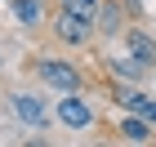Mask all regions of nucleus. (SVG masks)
Listing matches in <instances>:
<instances>
[{
	"label": "nucleus",
	"instance_id": "obj_1",
	"mask_svg": "<svg viewBox=\"0 0 156 147\" xmlns=\"http://www.w3.org/2000/svg\"><path fill=\"white\" fill-rule=\"evenodd\" d=\"M36 76L54 89V94H76V89H85V76L76 72L72 62H62V58H36Z\"/></svg>",
	"mask_w": 156,
	"mask_h": 147
},
{
	"label": "nucleus",
	"instance_id": "obj_2",
	"mask_svg": "<svg viewBox=\"0 0 156 147\" xmlns=\"http://www.w3.org/2000/svg\"><path fill=\"white\" fill-rule=\"evenodd\" d=\"M54 31H58L62 45H72V49H85L89 40H94V13H72V9H58V23H54Z\"/></svg>",
	"mask_w": 156,
	"mask_h": 147
},
{
	"label": "nucleus",
	"instance_id": "obj_3",
	"mask_svg": "<svg viewBox=\"0 0 156 147\" xmlns=\"http://www.w3.org/2000/svg\"><path fill=\"white\" fill-rule=\"evenodd\" d=\"M9 107H13V116L27 125V129H40V125H49V107H45V98L40 94H9Z\"/></svg>",
	"mask_w": 156,
	"mask_h": 147
},
{
	"label": "nucleus",
	"instance_id": "obj_4",
	"mask_svg": "<svg viewBox=\"0 0 156 147\" xmlns=\"http://www.w3.org/2000/svg\"><path fill=\"white\" fill-rule=\"evenodd\" d=\"M58 121L67 129H89L94 125V107H89V98H80V89L58 98Z\"/></svg>",
	"mask_w": 156,
	"mask_h": 147
},
{
	"label": "nucleus",
	"instance_id": "obj_5",
	"mask_svg": "<svg viewBox=\"0 0 156 147\" xmlns=\"http://www.w3.org/2000/svg\"><path fill=\"white\" fill-rule=\"evenodd\" d=\"M125 58L156 67V36H147L143 27H125Z\"/></svg>",
	"mask_w": 156,
	"mask_h": 147
},
{
	"label": "nucleus",
	"instance_id": "obj_6",
	"mask_svg": "<svg viewBox=\"0 0 156 147\" xmlns=\"http://www.w3.org/2000/svg\"><path fill=\"white\" fill-rule=\"evenodd\" d=\"M116 129H120V138H125V143H152V138H156V125L147 121L143 111H138V116H120Z\"/></svg>",
	"mask_w": 156,
	"mask_h": 147
},
{
	"label": "nucleus",
	"instance_id": "obj_7",
	"mask_svg": "<svg viewBox=\"0 0 156 147\" xmlns=\"http://www.w3.org/2000/svg\"><path fill=\"white\" fill-rule=\"evenodd\" d=\"M120 23H125V9H120L116 0H107V5H98V9H94V27L103 31V36H116Z\"/></svg>",
	"mask_w": 156,
	"mask_h": 147
},
{
	"label": "nucleus",
	"instance_id": "obj_8",
	"mask_svg": "<svg viewBox=\"0 0 156 147\" xmlns=\"http://www.w3.org/2000/svg\"><path fill=\"white\" fill-rule=\"evenodd\" d=\"M13 18L23 27H40L45 23V5L40 0H13Z\"/></svg>",
	"mask_w": 156,
	"mask_h": 147
},
{
	"label": "nucleus",
	"instance_id": "obj_9",
	"mask_svg": "<svg viewBox=\"0 0 156 147\" xmlns=\"http://www.w3.org/2000/svg\"><path fill=\"white\" fill-rule=\"evenodd\" d=\"M112 72H116V76H125V80H138V76H143L147 67H143V62H125V58H112Z\"/></svg>",
	"mask_w": 156,
	"mask_h": 147
},
{
	"label": "nucleus",
	"instance_id": "obj_10",
	"mask_svg": "<svg viewBox=\"0 0 156 147\" xmlns=\"http://www.w3.org/2000/svg\"><path fill=\"white\" fill-rule=\"evenodd\" d=\"M103 0H58V9H72V13H94Z\"/></svg>",
	"mask_w": 156,
	"mask_h": 147
},
{
	"label": "nucleus",
	"instance_id": "obj_11",
	"mask_svg": "<svg viewBox=\"0 0 156 147\" xmlns=\"http://www.w3.org/2000/svg\"><path fill=\"white\" fill-rule=\"evenodd\" d=\"M143 116H147V121L156 125V98H147V103H143Z\"/></svg>",
	"mask_w": 156,
	"mask_h": 147
}]
</instances>
